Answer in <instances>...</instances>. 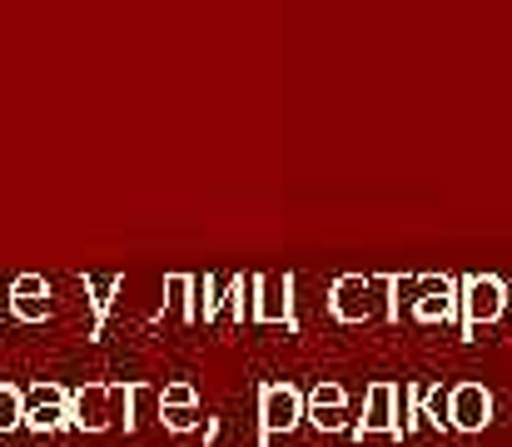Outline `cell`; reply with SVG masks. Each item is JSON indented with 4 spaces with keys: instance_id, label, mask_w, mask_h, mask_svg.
<instances>
[{
    "instance_id": "6da1fadb",
    "label": "cell",
    "mask_w": 512,
    "mask_h": 447,
    "mask_svg": "<svg viewBox=\"0 0 512 447\" xmlns=\"http://www.w3.org/2000/svg\"><path fill=\"white\" fill-rule=\"evenodd\" d=\"M130 423V383H80L70 393V428L75 433H110Z\"/></svg>"
},
{
    "instance_id": "7a4b0ae2",
    "label": "cell",
    "mask_w": 512,
    "mask_h": 447,
    "mask_svg": "<svg viewBox=\"0 0 512 447\" xmlns=\"http://www.w3.org/2000/svg\"><path fill=\"white\" fill-rule=\"evenodd\" d=\"M309 423V398L294 383H264L259 388V447H274V438H289Z\"/></svg>"
},
{
    "instance_id": "3957f363",
    "label": "cell",
    "mask_w": 512,
    "mask_h": 447,
    "mask_svg": "<svg viewBox=\"0 0 512 447\" xmlns=\"http://www.w3.org/2000/svg\"><path fill=\"white\" fill-rule=\"evenodd\" d=\"M383 294V274L378 279H368V274H339L334 284H329V318L334 323H373L378 313H388V298Z\"/></svg>"
},
{
    "instance_id": "277c9868",
    "label": "cell",
    "mask_w": 512,
    "mask_h": 447,
    "mask_svg": "<svg viewBox=\"0 0 512 447\" xmlns=\"http://www.w3.org/2000/svg\"><path fill=\"white\" fill-rule=\"evenodd\" d=\"M508 318V279L498 274H463V338H478L483 328Z\"/></svg>"
},
{
    "instance_id": "5b68a950",
    "label": "cell",
    "mask_w": 512,
    "mask_h": 447,
    "mask_svg": "<svg viewBox=\"0 0 512 447\" xmlns=\"http://www.w3.org/2000/svg\"><path fill=\"white\" fill-rule=\"evenodd\" d=\"M299 279L294 274H259V294H254V323H279L289 333H299Z\"/></svg>"
},
{
    "instance_id": "8992f818",
    "label": "cell",
    "mask_w": 512,
    "mask_h": 447,
    "mask_svg": "<svg viewBox=\"0 0 512 447\" xmlns=\"http://www.w3.org/2000/svg\"><path fill=\"white\" fill-rule=\"evenodd\" d=\"M70 428V388L65 383H35L25 388V433H65Z\"/></svg>"
},
{
    "instance_id": "52a82bcc",
    "label": "cell",
    "mask_w": 512,
    "mask_h": 447,
    "mask_svg": "<svg viewBox=\"0 0 512 447\" xmlns=\"http://www.w3.org/2000/svg\"><path fill=\"white\" fill-rule=\"evenodd\" d=\"M398 398H403L398 383H373L368 398H363V418L353 423V438H393V443H403Z\"/></svg>"
},
{
    "instance_id": "ba28073f",
    "label": "cell",
    "mask_w": 512,
    "mask_h": 447,
    "mask_svg": "<svg viewBox=\"0 0 512 447\" xmlns=\"http://www.w3.org/2000/svg\"><path fill=\"white\" fill-rule=\"evenodd\" d=\"M423 279V298L413 308L418 323H463V279L453 274H418Z\"/></svg>"
},
{
    "instance_id": "9c48e42d",
    "label": "cell",
    "mask_w": 512,
    "mask_h": 447,
    "mask_svg": "<svg viewBox=\"0 0 512 447\" xmlns=\"http://www.w3.org/2000/svg\"><path fill=\"white\" fill-rule=\"evenodd\" d=\"M448 423H453V433H483L493 423V393L483 383H453L448 388Z\"/></svg>"
},
{
    "instance_id": "30bf717a",
    "label": "cell",
    "mask_w": 512,
    "mask_h": 447,
    "mask_svg": "<svg viewBox=\"0 0 512 447\" xmlns=\"http://www.w3.org/2000/svg\"><path fill=\"white\" fill-rule=\"evenodd\" d=\"M353 408H348V393H343L339 383H319L314 393H309V428H319V433H353Z\"/></svg>"
},
{
    "instance_id": "8fae6325",
    "label": "cell",
    "mask_w": 512,
    "mask_h": 447,
    "mask_svg": "<svg viewBox=\"0 0 512 447\" xmlns=\"http://www.w3.org/2000/svg\"><path fill=\"white\" fill-rule=\"evenodd\" d=\"M5 308H10V318H20V323H45V318H50V284H45L40 274H20V279L10 284V294H5Z\"/></svg>"
},
{
    "instance_id": "7c38bea8",
    "label": "cell",
    "mask_w": 512,
    "mask_h": 447,
    "mask_svg": "<svg viewBox=\"0 0 512 447\" xmlns=\"http://www.w3.org/2000/svg\"><path fill=\"white\" fill-rule=\"evenodd\" d=\"M234 298V274H204L194 279V298H189V318L184 323H214Z\"/></svg>"
},
{
    "instance_id": "4fadbf2b",
    "label": "cell",
    "mask_w": 512,
    "mask_h": 447,
    "mask_svg": "<svg viewBox=\"0 0 512 447\" xmlns=\"http://www.w3.org/2000/svg\"><path fill=\"white\" fill-rule=\"evenodd\" d=\"M383 294H388V313L383 318H403V313H413L418 308V298H423V279H403V274H383Z\"/></svg>"
},
{
    "instance_id": "5bb4252c",
    "label": "cell",
    "mask_w": 512,
    "mask_h": 447,
    "mask_svg": "<svg viewBox=\"0 0 512 447\" xmlns=\"http://www.w3.org/2000/svg\"><path fill=\"white\" fill-rule=\"evenodd\" d=\"M160 408H165V388H155V383H130V423H125V433H140L150 418H160Z\"/></svg>"
},
{
    "instance_id": "9a60e30c",
    "label": "cell",
    "mask_w": 512,
    "mask_h": 447,
    "mask_svg": "<svg viewBox=\"0 0 512 447\" xmlns=\"http://www.w3.org/2000/svg\"><path fill=\"white\" fill-rule=\"evenodd\" d=\"M125 289L120 274H85V294H90V308H95V333L105 328V313H110V298Z\"/></svg>"
},
{
    "instance_id": "2e32d148",
    "label": "cell",
    "mask_w": 512,
    "mask_h": 447,
    "mask_svg": "<svg viewBox=\"0 0 512 447\" xmlns=\"http://www.w3.org/2000/svg\"><path fill=\"white\" fill-rule=\"evenodd\" d=\"M254 294H259V274H234V298H229L234 323H254Z\"/></svg>"
},
{
    "instance_id": "e0dca14e",
    "label": "cell",
    "mask_w": 512,
    "mask_h": 447,
    "mask_svg": "<svg viewBox=\"0 0 512 447\" xmlns=\"http://www.w3.org/2000/svg\"><path fill=\"white\" fill-rule=\"evenodd\" d=\"M15 428H25V388L0 383V438L15 433Z\"/></svg>"
},
{
    "instance_id": "ac0fdd59",
    "label": "cell",
    "mask_w": 512,
    "mask_h": 447,
    "mask_svg": "<svg viewBox=\"0 0 512 447\" xmlns=\"http://www.w3.org/2000/svg\"><path fill=\"white\" fill-rule=\"evenodd\" d=\"M160 423H165V433H199L209 418L199 403H179V408H160Z\"/></svg>"
},
{
    "instance_id": "d6986e66",
    "label": "cell",
    "mask_w": 512,
    "mask_h": 447,
    "mask_svg": "<svg viewBox=\"0 0 512 447\" xmlns=\"http://www.w3.org/2000/svg\"><path fill=\"white\" fill-rule=\"evenodd\" d=\"M423 428H433V433L453 428L448 423V388H423Z\"/></svg>"
},
{
    "instance_id": "ffe728a7",
    "label": "cell",
    "mask_w": 512,
    "mask_h": 447,
    "mask_svg": "<svg viewBox=\"0 0 512 447\" xmlns=\"http://www.w3.org/2000/svg\"><path fill=\"white\" fill-rule=\"evenodd\" d=\"M179 403H199L194 383H165V408H179Z\"/></svg>"
},
{
    "instance_id": "44dd1931",
    "label": "cell",
    "mask_w": 512,
    "mask_h": 447,
    "mask_svg": "<svg viewBox=\"0 0 512 447\" xmlns=\"http://www.w3.org/2000/svg\"><path fill=\"white\" fill-rule=\"evenodd\" d=\"M508 318H512V279H508Z\"/></svg>"
},
{
    "instance_id": "7402d4cb",
    "label": "cell",
    "mask_w": 512,
    "mask_h": 447,
    "mask_svg": "<svg viewBox=\"0 0 512 447\" xmlns=\"http://www.w3.org/2000/svg\"><path fill=\"white\" fill-rule=\"evenodd\" d=\"M0 323H5V298H0Z\"/></svg>"
}]
</instances>
